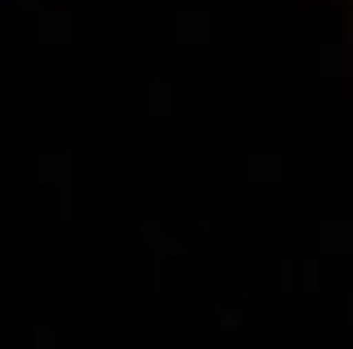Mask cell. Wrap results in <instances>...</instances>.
I'll use <instances>...</instances> for the list:
<instances>
[]
</instances>
